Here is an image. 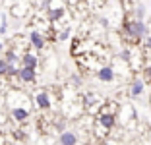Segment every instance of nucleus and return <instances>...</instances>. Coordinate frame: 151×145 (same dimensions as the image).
Returning a JSON list of instances; mask_svg holds the SVG:
<instances>
[{
    "label": "nucleus",
    "mask_w": 151,
    "mask_h": 145,
    "mask_svg": "<svg viewBox=\"0 0 151 145\" xmlns=\"http://www.w3.org/2000/svg\"><path fill=\"white\" fill-rule=\"evenodd\" d=\"M147 25L143 22H138L134 18H126L122 22V35L130 41L132 45H138L143 37H147Z\"/></svg>",
    "instance_id": "f257e3e1"
},
{
    "label": "nucleus",
    "mask_w": 151,
    "mask_h": 145,
    "mask_svg": "<svg viewBox=\"0 0 151 145\" xmlns=\"http://www.w3.org/2000/svg\"><path fill=\"white\" fill-rule=\"evenodd\" d=\"M6 105H8V110H14V108L31 110V99L23 91H19V89H12V91L6 95Z\"/></svg>",
    "instance_id": "f03ea898"
},
{
    "label": "nucleus",
    "mask_w": 151,
    "mask_h": 145,
    "mask_svg": "<svg viewBox=\"0 0 151 145\" xmlns=\"http://www.w3.org/2000/svg\"><path fill=\"white\" fill-rule=\"evenodd\" d=\"M45 10H47V18H49L50 22H58V19H62L64 16H66V4L58 2V0L47 2V4H45Z\"/></svg>",
    "instance_id": "7ed1b4c3"
},
{
    "label": "nucleus",
    "mask_w": 151,
    "mask_h": 145,
    "mask_svg": "<svg viewBox=\"0 0 151 145\" xmlns=\"http://www.w3.org/2000/svg\"><path fill=\"white\" fill-rule=\"evenodd\" d=\"M103 105H105V101H103L97 93H91V95L83 97V108L87 112H97L99 108H103Z\"/></svg>",
    "instance_id": "20e7f679"
},
{
    "label": "nucleus",
    "mask_w": 151,
    "mask_h": 145,
    "mask_svg": "<svg viewBox=\"0 0 151 145\" xmlns=\"http://www.w3.org/2000/svg\"><path fill=\"white\" fill-rule=\"evenodd\" d=\"M97 126H101L103 130H107V132H111L112 128H114V124H116V116L114 114H103V112H99V116H97Z\"/></svg>",
    "instance_id": "39448f33"
},
{
    "label": "nucleus",
    "mask_w": 151,
    "mask_h": 145,
    "mask_svg": "<svg viewBox=\"0 0 151 145\" xmlns=\"http://www.w3.org/2000/svg\"><path fill=\"white\" fill-rule=\"evenodd\" d=\"M27 41H29V45H31L33 48H37V50L45 48V39H43V35H41V31H37V29H31V31H29Z\"/></svg>",
    "instance_id": "423d86ee"
},
{
    "label": "nucleus",
    "mask_w": 151,
    "mask_h": 145,
    "mask_svg": "<svg viewBox=\"0 0 151 145\" xmlns=\"http://www.w3.org/2000/svg\"><path fill=\"white\" fill-rule=\"evenodd\" d=\"M35 101H37V106H39L41 110L50 108V97H49V93L45 91V89H39V91L35 93Z\"/></svg>",
    "instance_id": "0eeeda50"
},
{
    "label": "nucleus",
    "mask_w": 151,
    "mask_h": 145,
    "mask_svg": "<svg viewBox=\"0 0 151 145\" xmlns=\"http://www.w3.org/2000/svg\"><path fill=\"white\" fill-rule=\"evenodd\" d=\"M97 78L101 79V81H105V83L114 81V70H112V66H103V68H99Z\"/></svg>",
    "instance_id": "6e6552de"
},
{
    "label": "nucleus",
    "mask_w": 151,
    "mask_h": 145,
    "mask_svg": "<svg viewBox=\"0 0 151 145\" xmlns=\"http://www.w3.org/2000/svg\"><path fill=\"white\" fill-rule=\"evenodd\" d=\"M23 64L22 68H29V70H35L37 68V62H39V58L35 56L33 52H23L22 54V60H19Z\"/></svg>",
    "instance_id": "1a4fd4ad"
},
{
    "label": "nucleus",
    "mask_w": 151,
    "mask_h": 145,
    "mask_svg": "<svg viewBox=\"0 0 151 145\" xmlns=\"http://www.w3.org/2000/svg\"><path fill=\"white\" fill-rule=\"evenodd\" d=\"M18 78L22 79L23 83H33V81L37 79V74H35V70H29V68H19Z\"/></svg>",
    "instance_id": "9d476101"
},
{
    "label": "nucleus",
    "mask_w": 151,
    "mask_h": 145,
    "mask_svg": "<svg viewBox=\"0 0 151 145\" xmlns=\"http://www.w3.org/2000/svg\"><path fill=\"white\" fill-rule=\"evenodd\" d=\"M29 114H31V110H27V108H14V110H10V116H12L16 122H25V120L29 118Z\"/></svg>",
    "instance_id": "9b49d317"
},
{
    "label": "nucleus",
    "mask_w": 151,
    "mask_h": 145,
    "mask_svg": "<svg viewBox=\"0 0 151 145\" xmlns=\"http://www.w3.org/2000/svg\"><path fill=\"white\" fill-rule=\"evenodd\" d=\"M143 87H145L143 79L142 78H136L132 81V85H130V95H132V97H139L143 93Z\"/></svg>",
    "instance_id": "f8f14e48"
},
{
    "label": "nucleus",
    "mask_w": 151,
    "mask_h": 145,
    "mask_svg": "<svg viewBox=\"0 0 151 145\" xmlns=\"http://www.w3.org/2000/svg\"><path fill=\"white\" fill-rule=\"evenodd\" d=\"M58 141H60V145H78V136L74 132H62Z\"/></svg>",
    "instance_id": "ddd939ff"
},
{
    "label": "nucleus",
    "mask_w": 151,
    "mask_h": 145,
    "mask_svg": "<svg viewBox=\"0 0 151 145\" xmlns=\"http://www.w3.org/2000/svg\"><path fill=\"white\" fill-rule=\"evenodd\" d=\"M27 8H29L27 2H23V4H14L12 6V14L16 16V18H22V16H25V10Z\"/></svg>",
    "instance_id": "4468645a"
},
{
    "label": "nucleus",
    "mask_w": 151,
    "mask_h": 145,
    "mask_svg": "<svg viewBox=\"0 0 151 145\" xmlns=\"http://www.w3.org/2000/svg\"><path fill=\"white\" fill-rule=\"evenodd\" d=\"M142 79H143V83H151V64H149V66H145V68H143Z\"/></svg>",
    "instance_id": "2eb2a0df"
},
{
    "label": "nucleus",
    "mask_w": 151,
    "mask_h": 145,
    "mask_svg": "<svg viewBox=\"0 0 151 145\" xmlns=\"http://www.w3.org/2000/svg\"><path fill=\"white\" fill-rule=\"evenodd\" d=\"M8 68H10V64L4 58H0V75H8Z\"/></svg>",
    "instance_id": "dca6fc26"
},
{
    "label": "nucleus",
    "mask_w": 151,
    "mask_h": 145,
    "mask_svg": "<svg viewBox=\"0 0 151 145\" xmlns=\"http://www.w3.org/2000/svg\"><path fill=\"white\" fill-rule=\"evenodd\" d=\"M143 50H145V52H151V35H147L145 41H143Z\"/></svg>",
    "instance_id": "f3484780"
},
{
    "label": "nucleus",
    "mask_w": 151,
    "mask_h": 145,
    "mask_svg": "<svg viewBox=\"0 0 151 145\" xmlns=\"http://www.w3.org/2000/svg\"><path fill=\"white\" fill-rule=\"evenodd\" d=\"M6 27H8L6 16H0V33H6Z\"/></svg>",
    "instance_id": "a211bd4d"
},
{
    "label": "nucleus",
    "mask_w": 151,
    "mask_h": 145,
    "mask_svg": "<svg viewBox=\"0 0 151 145\" xmlns=\"http://www.w3.org/2000/svg\"><path fill=\"white\" fill-rule=\"evenodd\" d=\"M68 35H70V29L66 27V29H62V33H58V35H56V39L58 41H64V39H68Z\"/></svg>",
    "instance_id": "6ab92c4d"
},
{
    "label": "nucleus",
    "mask_w": 151,
    "mask_h": 145,
    "mask_svg": "<svg viewBox=\"0 0 151 145\" xmlns=\"http://www.w3.org/2000/svg\"><path fill=\"white\" fill-rule=\"evenodd\" d=\"M143 145H151V130L147 132V136L143 137Z\"/></svg>",
    "instance_id": "aec40b11"
},
{
    "label": "nucleus",
    "mask_w": 151,
    "mask_h": 145,
    "mask_svg": "<svg viewBox=\"0 0 151 145\" xmlns=\"http://www.w3.org/2000/svg\"><path fill=\"white\" fill-rule=\"evenodd\" d=\"M103 145H109V143H103Z\"/></svg>",
    "instance_id": "412c9836"
}]
</instances>
